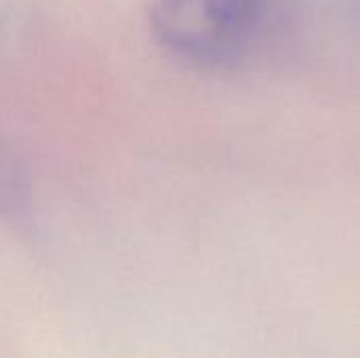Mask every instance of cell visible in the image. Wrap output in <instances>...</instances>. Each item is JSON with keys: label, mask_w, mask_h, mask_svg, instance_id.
I'll return each instance as SVG.
<instances>
[{"label": "cell", "mask_w": 360, "mask_h": 358, "mask_svg": "<svg viewBox=\"0 0 360 358\" xmlns=\"http://www.w3.org/2000/svg\"><path fill=\"white\" fill-rule=\"evenodd\" d=\"M289 19L291 0H156L150 30L177 61L230 72L257 61Z\"/></svg>", "instance_id": "6da1fadb"}, {"label": "cell", "mask_w": 360, "mask_h": 358, "mask_svg": "<svg viewBox=\"0 0 360 358\" xmlns=\"http://www.w3.org/2000/svg\"><path fill=\"white\" fill-rule=\"evenodd\" d=\"M30 207V179L19 158L0 143V215L15 217Z\"/></svg>", "instance_id": "7a4b0ae2"}, {"label": "cell", "mask_w": 360, "mask_h": 358, "mask_svg": "<svg viewBox=\"0 0 360 358\" xmlns=\"http://www.w3.org/2000/svg\"><path fill=\"white\" fill-rule=\"evenodd\" d=\"M356 6H359V17H360V0H356Z\"/></svg>", "instance_id": "3957f363"}]
</instances>
